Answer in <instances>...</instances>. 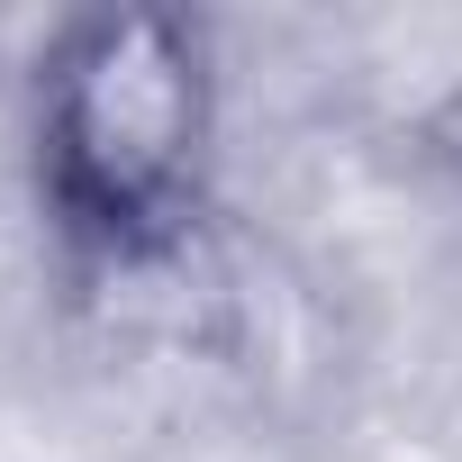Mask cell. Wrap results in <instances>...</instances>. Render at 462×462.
Returning <instances> with one entry per match:
<instances>
[{
    "mask_svg": "<svg viewBox=\"0 0 462 462\" xmlns=\"http://www.w3.org/2000/svg\"><path fill=\"white\" fill-rule=\"evenodd\" d=\"M19 172L64 282L136 291L172 273L226 181L217 28L172 0L64 10L19 82Z\"/></svg>",
    "mask_w": 462,
    "mask_h": 462,
    "instance_id": "6da1fadb",
    "label": "cell"
}]
</instances>
